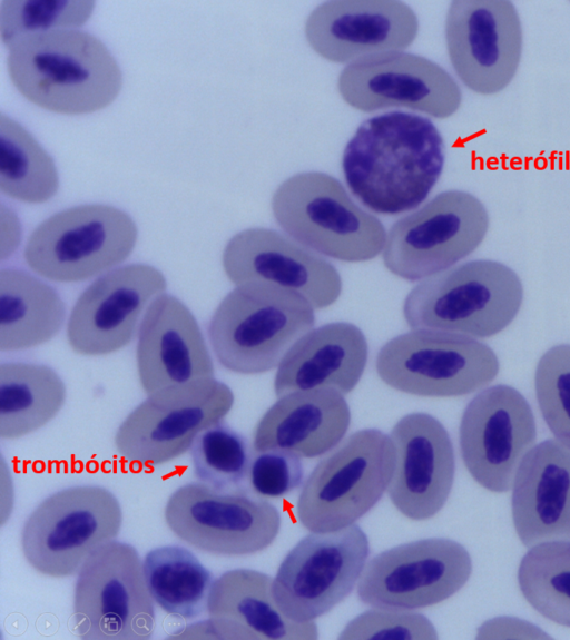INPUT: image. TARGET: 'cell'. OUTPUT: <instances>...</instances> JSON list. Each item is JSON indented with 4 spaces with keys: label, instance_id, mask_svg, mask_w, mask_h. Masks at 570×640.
Wrapping results in <instances>:
<instances>
[{
    "label": "cell",
    "instance_id": "cell-1",
    "mask_svg": "<svg viewBox=\"0 0 570 640\" xmlns=\"http://www.w3.org/2000/svg\"><path fill=\"white\" fill-rule=\"evenodd\" d=\"M444 159L443 138L430 119L391 111L362 122L344 148L342 170L366 208L394 216L426 199Z\"/></svg>",
    "mask_w": 570,
    "mask_h": 640
},
{
    "label": "cell",
    "instance_id": "cell-33",
    "mask_svg": "<svg viewBox=\"0 0 570 640\" xmlns=\"http://www.w3.org/2000/svg\"><path fill=\"white\" fill-rule=\"evenodd\" d=\"M189 450L194 475L216 491H235L249 472L246 441L223 421L200 432Z\"/></svg>",
    "mask_w": 570,
    "mask_h": 640
},
{
    "label": "cell",
    "instance_id": "cell-19",
    "mask_svg": "<svg viewBox=\"0 0 570 640\" xmlns=\"http://www.w3.org/2000/svg\"><path fill=\"white\" fill-rule=\"evenodd\" d=\"M166 285L163 273L147 264H129L104 273L80 294L70 312V347L85 356L124 348L138 332L141 315Z\"/></svg>",
    "mask_w": 570,
    "mask_h": 640
},
{
    "label": "cell",
    "instance_id": "cell-28",
    "mask_svg": "<svg viewBox=\"0 0 570 640\" xmlns=\"http://www.w3.org/2000/svg\"><path fill=\"white\" fill-rule=\"evenodd\" d=\"M65 316V303L52 286L20 269L0 270V351L47 343L59 333Z\"/></svg>",
    "mask_w": 570,
    "mask_h": 640
},
{
    "label": "cell",
    "instance_id": "cell-36",
    "mask_svg": "<svg viewBox=\"0 0 570 640\" xmlns=\"http://www.w3.org/2000/svg\"><path fill=\"white\" fill-rule=\"evenodd\" d=\"M431 621L420 613L379 609L366 611L342 630L341 639H435Z\"/></svg>",
    "mask_w": 570,
    "mask_h": 640
},
{
    "label": "cell",
    "instance_id": "cell-10",
    "mask_svg": "<svg viewBox=\"0 0 570 640\" xmlns=\"http://www.w3.org/2000/svg\"><path fill=\"white\" fill-rule=\"evenodd\" d=\"M233 404L230 387L214 377L165 387L121 422L116 450L134 466L166 464L188 451L200 432L222 422Z\"/></svg>",
    "mask_w": 570,
    "mask_h": 640
},
{
    "label": "cell",
    "instance_id": "cell-7",
    "mask_svg": "<svg viewBox=\"0 0 570 640\" xmlns=\"http://www.w3.org/2000/svg\"><path fill=\"white\" fill-rule=\"evenodd\" d=\"M122 524L116 495L100 485H75L42 500L26 519L21 550L39 573L66 578L86 559L114 540Z\"/></svg>",
    "mask_w": 570,
    "mask_h": 640
},
{
    "label": "cell",
    "instance_id": "cell-2",
    "mask_svg": "<svg viewBox=\"0 0 570 640\" xmlns=\"http://www.w3.org/2000/svg\"><path fill=\"white\" fill-rule=\"evenodd\" d=\"M8 73L32 104L58 114L80 115L110 105L121 71L106 46L78 29L24 37L9 47Z\"/></svg>",
    "mask_w": 570,
    "mask_h": 640
},
{
    "label": "cell",
    "instance_id": "cell-20",
    "mask_svg": "<svg viewBox=\"0 0 570 640\" xmlns=\"http://www.w3.org/2000/svg\"><path fill=\"white\" fill-rule=\"evenodd\" d=\"M417 31L415 12L397 0L326 1L309 13L305 23L311 48L336 63L405 49Z\"/></svg>",
    "mask_w": 570,
    "mask_h": 640
},
{
    "label": "cell",
    "instance_id": "cell-6",
    "mask_svg": "<svg viewBox=\"0 0 570 640\" xmlns=\"http://www.w3.org/2000/svg\"><path fill=\"white\" fill-rule=\"evenodd\" d=\"M395 447L376 429L350 435L313 469L298 496L296 514L312 532H332L366 514L389 488Z\"/></svg>",
    "mask_w": 570,
    "mask_h": 640
},
{
    "label": "cell",
    "instance_id": "cell-5",
    "mask_svg": "<svg viewBox=\"0 0 570 640\" xmlns=\"http://www.w3.org/2000/svg\"><path fill=\"white\" fill-rule=\"evenodd\" d=\"M272 211L296 243L337 260L373 259L386 243L383 224L325 173L305 171L284 180L272 197Z\"/></svg>",
    "mask_w": 570,
    "mask_h": 640
},
{
    "label": "cell",
    "instance_id": "cell-27",
    "mask_svg": "<svg viewBox=\"0 0 570 640\" xmlns=\"http://www.w3.org/2000/svg\"><path fill=\"white\" fill-rule=\"evenodd\" d=\"M368 347L363 332L346 322L328 323L302 336L285 354L274 380L276 396L320 387L350 393L361 380Z\"/></svg>",
    "mask_w": 570,
    "mask_h": 640
},
{
    "label": "cell",
    "instance_id": "cell-12",
    "mask_svg": "<svg viewBox=\"0 0 570 640\" xmlns=\"http://www.w3.org/2000/svg\"><path fill=\"white\" fill-rule=\"evenodd\" d=\"M488 228V211L475 196L443 191L392 225L383 249L384 265L409 282L434 276L473 253Z\"/></svg>",
    "mask_w": 570,
    "mask_h": 640
},
{
    "label": "cell",
    "instance_id": "cell-26",
    "mask_svg": "<svg viewBox=\"0 0 570 640\" xmlns=\"http://www.w3.org/2000/svg\"><path fill=\"white\" fill-rule=\"evenodd\" d=\"M351 423L350 407L332 387L281 396L257 423L256 452L284 450L299 457H315L335 447Z\"/></svg>",
    "mask_w": 570,
    "mask_h": 640
},
{
    "label": "cell",
    "instance_id": "cell-22",
    "mask_svg": "<svg viewBox=\"0 0 570 640\" xmlns=\"http://www.w3.org/2000/svg\"><path fill=\"white\" fill-rule=\"evenodd\" d=\"M395 469L387 488L394 506L412 520H426L445 504L454 480L453 445L445 427L426 413L403 416L390 435Z\"/></svg>",
    "mask_w": 570,
    "mask_h": 640
},
{
    "label": "cell",
    "instance_id": "cell-16",
    "mask_svg": "<svg viewBox=\"0 0 570 640\" xmlns=\"http://www.w3.org/2000/svg\"><path fill=\"white\" fill-rule=\"evenodd\" d=\"M530 404L514 387L499 384L466 405L459 429L460 452L471 476L484 489L507 492L535 442Z\"/></svg>",
    "mask_w": 570,
    "mask_h": 640
},
{
    "label": "cell",
    "instance_id": "cell-32",
    "mask_svg": "<svg viewBox=\"0 0 570 640\" xmlns=\"http://www.w3.org/2000/svg\"><path fill=\"white\" fill-rule=\"evenodd\" d=\"M518 582L537 612L570 628V542L548 541L531 547L520 562Z\"/></svg>",
    "mask_w": 570,
    "mask_h": 640
},
{
    "label": "cell",
    "instance_id": "cell-15",
    "mask_svg": "<svg viewBox=\"0 0 570 640\" xmlns=\"http://www.w3.org/2000/svg\"><path fill=\"white\" fill-rule=\"evenodd\" d=\"M471 572V557L462 544L423 539L376 554L360 577L357 595L376 609L425 608L456 593Z\"/></svg>",
    "mask_w": 570,
    "mask_h": 640
},
{
    "label": "cell",
    "instance_id": "cell-14",
    "mask_svg": "<svg viewBox=\"0 0 570 640\" xmlns=\"http://www.w3.org/2000/svg\"><path fill=\"white\" fill-rule=\"evenodd\" d=\"M164 516L169 530L195 549L239 557L269 547L281 529V515L269 502L240 491H216L202 482L176 489Z\"/></svg>",
    "mask_w": 570,
    "mask_h": 640
},
{
    "label": "cell",
    "instance_id": "cell-21",
    "mask_svg": "<svg viewBox=\"0 0 570 640\" xmlns=\"http://www.w3.org/2000/svg\"><path fill=\"white\" fill-rule=\"evenodd\" d=\"M222 263L236 286L268 283L298 293L316 308L332 305L342 292L341 276L331 263L268 228L234 235Z\"/></svg>",
    "mask_w": 570,
    "mask_h": 640
},
{
    "label": "cell",
    "instance_id": "cell-37",
    "mask_svg": "<svg viewBox=\"0 0 570 640\" xmlns=\"http://www.w3.org/2000/svg\"><path fill=\"white\" fill-rule=\"evenodd\" d=\"M258 453L250 462L248 472L254 492L266 498H278L299 486L304 470L298 455L284 450Z\"/></svg>",
    "mask_w": 570,
    "mask_h": 640
},
{
    "label": "cell",
    "instance_id": "cell-35",
    "mask_svg": "<svg viewBox=\"0 0 570 640\" xmlns=\"http://www.w3.org/2000/svg\"><path fill=\"white\" fill-rule=\"evenodd\" d=\"M534 388L541 415L558 441L570 447V345L549 348L539 360Z\"/></svg>",
    "mask_w": 570,
    "mask_h": 640
},
{
    "label": "cell",
    "instance_id": "cell-29",
    "mask_svg": "<svg viewBox=\"0 0 570 640\" xmlns=\"http://www.w3.org/2000/svg\"><path fill=\"white\" fill-rule=\"evenodd\" d=\"M66 386L43 364L9 362L0 365V437L14 440L45 426L61 410Z\"/></svg>",
    "mask_w": 570,
    "mask_h": 640
},
{
    "label": "cell",
    "instance_id": "cell-23",
    "mask_svg": "<svg viewBox=\"0 0 570 640\" xmlns=\"http://www.w3.org/2000/svg\"><path fill=\"white\" fill-rule=\"evenodd\" d=\"M272 578L250 569L224 572L212 584L209 618L186 627L170 638L210 639H315L317 627L311 621L295 622L283 614L272 591ZM190 638V639H191Z\"/></svg>",
    "mask_w": 570,
    "mask_h": 640
},
{
    "label": "cell",
    "instance_id": "cell-11",
    "mask_svg": "<svg viewBox=\"0 0 570 640\" xmlns=\"http://www.w3.org/2000/svg\"><path fill=\"white\" fill-rule=\"evenodd\" d=\"M376 372L403 393L450 397L466 395L493 381L495 353L470 336L414 329L385 343L376 356Z\"/></svg>",
    "mask_w": 570,
    "mask_h": 640
},
{
    "label": "cell",
    "instance_id": "cell-17",
    "mask_svg": "<svg viewBox=\"0 0 570 640\" xmlns=\"http://www.w3.org/2000/svg\"><path fill=\"white\" fill-rule=\"evenodd\" d=\"M445 40L455 73L476 93H497L517 73L522 27L510 1H452L445 19Z\"/></svg>",
    "mask_w": 570,
    "mask_h": 640
},
{
    "label": "cell",
    "instance_id": "cell-24",
    "mask_svg": "<svg viewBox=\"0 0 570 640\" xmlns=\"http://www.w3.org/2000/svg\"><path fill=\"white\" fill-rule=\"evenodd\" d=\"M138 376L147 395L168 386L214 377V364L190 309L163 293L147 307L138 328Z\"/></svg>",
    "mask_w": 570,
    "mask_h": 640
},
{
    "label": "cell",
    "instance_id": "cell-31",
    "mask_svg": "<svg viewBox=\"0 0 570 640\" xmlns=\"http://www.w3.org/2000/svg\"><path fill=\"white\" fill-rule=\"evenodd\" d=\"M59 186L52 158L17 121L0 116V189L28 204L52 198Z\"/></svg>",
    "mask_w": 570,
    "mask_h": 640
},
{
    "label": "cell",
    "instance_id": "cell-25",
    "mask_svg": "<svg viewBox=\"0 0 570 640\" xmlns=\"http://www.w3.org/2000/svg\"><path fill=\"white\" fill-rule=\"evenodd\" d=\"M512 486L513 524L525 547L570 541V447L546 440L530 449Z\"/></svg>",
    "mask_w": 570,
    "mask_h": 640
},
{
    "label": "cell",
    "instance_id": "cell-13",
    "mask_svg": "<svg viewBox=\"0 0 570 640\" xmlns=\"http://www.w3.org/2000/svg\"><path fill=\"white\" fill-rule=\"evenodd\" d=\"M368 554V539L354 524L306 535L287 553L273 580L277 607L298 623L328 612L352 592Z\"/></svg>",
    "mask_w": 570,
    "mask_h": 640
},
{
    "label": "cell",
    "instance_id": "cell-8",
    "mask_svg": "<svg viewBox=\"0 0 570 640\" xmlns=\"http://www.w3.org/2000/svg\"><path fill=\"white\" fill-rule=\"evenodd\" d=\"M73 631L83 640H146L156 616L135 547L111 540L80 567L73 589Z\"/></svg>",
    "mask_w": 570,
    "mask_h": 640
},
{
    "label": "cell",
    "instance_id": "cell-30",
    "mask_svg": "<svg viewBox=\"0 0 570 640\" xmlns=\"http://www.w3.org/2000/svg\"><path fill=\"white\" fill-rule=\"evenodd\" d=\"M142 568L153 600L166 613L193 619L207 611L213 574L191 551L180 545L155 548Z\"/></svg>",
    "mask_w": 570,
    "mask_h": 640
},
{
    "label": "cell",
    "instance_id": "cell-34",
    "mask_svg": "<svg viewBox=\"0 0 570 640\" xmlns=\"http://www.w3.org/2000/svg\"><path fill=\"white\" fill-rule=\"evenodd\" d=\"M94 7V1L4 0L0 9L2 41L9 48L31 35L73 29L89 19Z\"/></svg>",
    "mask_w": 570,
    "mask_h": 640
},
{
    "label": "cell",
    "instance_id": "cell-18",
    "mask_svg": "<svg viewBox=\"0 0 570 640\" xmlns=\"http://www.w3.org/2000/svg\"><path fill=\"white\" fill-rule=\"evenodd\" d=\"M337 88L351 107L375 111L404 107L434 118L459 109L460 87L441 66L413 53L389 51L364 57L340 73Z\"/></svg>",
    "mask_w": 570,
    "mask_h": 640
},
{
    "label": "cell",
    "instance_id": "cell-3",
    "mask_svg": "<svg viewBox=\"0 0 570 640\" xmlns=\"http://www.w3.org/2000/svg\"><path fill=\"white\" fill-rule=\"evenodd\" d=\"M314 323L313 306L305 297L254 282L236 286L222 299L207 332L223 367L253 375L276 367Z\"/></svg>",
    "mask_w": 570,
    "mask_h": 640
},
{
    "label": "cell",
    "instance_id": "cell-9",
    "mask_svg": "<svg viewBox=\"0 0 570 640\" xmlns=\"http://www.w3.org/2000/svg\"><path fill=\"white\" fill-rule=\"evenodd\" d=\"M136 240V224L124 210L109 205H81L59 211L36 227L23 257L46 279L76 283L122 263Z\"/></svg>",
    "mask_w": 570,
    "mask_h": 640
},
{
    "label": "cell",
    "instance_id": "cell-4",
    "mask_svg": "<svg viewBox=\"0 0 570 640\" xmlns=\"http://www.w3.org/2000/svg\"><path fill=\"white\" fill-rule=\"evenodd\" d=\"M523 299L519 276L489 259L464 263L421 282L403 304L406 324L485 338L507 328Z\"/></svg>",
    "mask_w": 570,
    "mask_h": 640
}]
</instances>
